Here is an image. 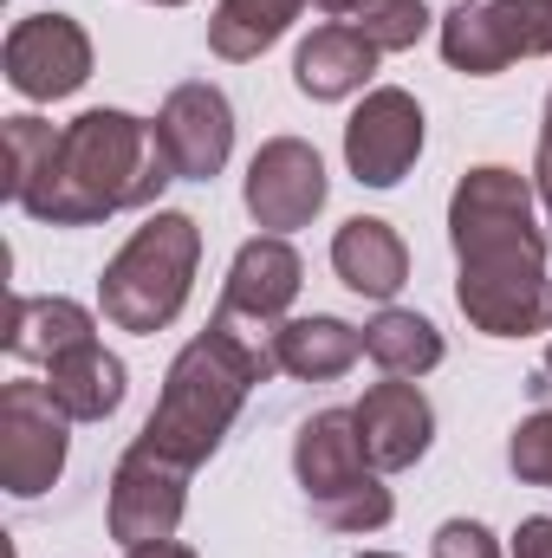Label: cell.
<instances>
[{"mask_svg": "<svg viewBox=\"0 0 552 558\" xmlns=\"http://www.w3.org/2000/svg\"><path fill=\"white\" fill-rule=\"evenodd\" d=\"M364 357V331L332 318V312H312V318H279L274 325V364L299 384H332L345 377L351 364Z\"/></svg>", "mask_w": 552, "mask_h": 558, "instance_id": "ac0fdd59", "label": "cell"}, {"mask_svg": "<svg viewBox=\"0 0 552 558\" xmlns=\"http://www.w3.org/2000/svg\"><path fill=\"white\" fill-rule=\"evenodd\" d=\"M325 195H332L325 162H319V149H312L305 137H267L261 149H254V162H248V189H241L254 228H267V234H292V228H305V221L325 208Z\"/></svg>", "mask_w": 552, "mask_h": 558, "instance_id": "8fae6325", "label": "cell"}, {"mask_svg": "<svg viewBox=\"0 0 552 558\" xmlns=\"http://www.w3.org/2000/svg\"><path fill=\"white\" fill-rule=\"evenodd\" d=\"M274 371H279L274 331H254V325L215 312L208 331H195L176 351V364L163 377V397H156V410H149V422H143V435H137V448H149V454H163V461H176V468L195 474L221 448V435L235 428L241 403Z\"/></svg>", "mask_w": 552, "mask_h": 558, "instance_id": "7a4b0ae2", "label": "cell"}, {"mask_svg": "<svg viewBox=\"0 0 552 558\" xmlns=\"http://www.w3.org/2000/svg\"><path fill=\"white\" fill-rule=\"evenodd\" d=\"M299 286H305V260L292 254V241L286 234H254L241 254H235V267L221 279V318H241V325H254V331H274L279 318H286V305L299 299Z\"/></svg>", "mask_w": 552, "mask_h": 558, "instance_id": "4fadbf2b", "label": "cell"}, {"mask_svg": "<svg viewBox=\"0 0 552 558\" xmlns=\"http://www.w3.org/2000/svg\"><path fill=\"white\" fill-rule=\"evenodd\" d=\"M98 338V318L79 305V299H33V292H13V312H7V351L20 364H52L59 351Z\"/></svg>", "mask_w": 552, "mask_h": 558, "instance_id": "d6986e66", "label": "cell"}, {"mask_svg": "<svg viewBox=\"0 0 552 558\" xmlns=\"http://www.w3.org/2000/svg\"><path fill=\"white\" fill-rule=\"evenodd\" d=\"M358 416V441H364V461L377 474H397V468H416L435 441V410L429 397L416 390L410 377H384L364 390V403L351 410Z\"/></svg>", "mask_w": 552, "mask_h": 558, "instance_id": "5bb4252c", "label": "cell"}, {"mask_svg": "<svg viewBox=\"0 0 552 558\" xmlns=\"http://www.w3.org/2000/svg\"><path fill=\"white\" fill-rule=\"evenodd\" d=\"M52 149H59V131L46 118H7V195L26 202V189L52 169Z\"/></svg>", "mask_w": 552, "mask_h": 558, "instance_id": "7402d4cb", "label": "cell"}, {"mask_svg": "<svg viewBox=\"0 0 552 558\" xmlns=\"http://www.w3.org/2000/svg\"><path fill=\"white\" fill-rule=\"evenodd\" d=\"M149 124H156V143H163L176 182H208V175H221L228 156H235V105H228V92L208 85V78L176 85Z\"/></svg>", "mask_w": 552, "mask_h": 558, "instance_id": "30bf717a", "label": "cell"}, {"mask_svg": "<svg viewBox=\"0 0 552 558\" xmlns=\"http://www.w3.org/2000/svg\"><path fill=\"white\" fill-rule=\"evenodd\" d=\"M377 46L358 33V26H312V39H299V52H292V85L312 98V105H338V98H351V92H364L371 85V72H377Z\"/></svg>", "mask_w": 552, "mask_h": 558, "instance_id": "2e32d148", "label": "cell"}, {"mask_svg": "<svg viewBox=\"0 0 552 558\" xmlns=\"http://www.w3.org/2000/svg\"><path fill=\"white\" fill-rule=\"evenodd\" d=\"M358 558H397V553H358Z\"/></svg>", "mask_w": 552, "mask_h": 558, "instance_id": "4dcf8cb0", "label": "cell"}, {"mask_svg": "<svg viewBox=\"0 0 552 558\" xmlns=\"http://www.w3.org/2000/svg\"><path fill=\"white\" fill-rule=\"evenodd\" d=\"M540 377H552V344H547V371H540Z\"/></svg>", "mask_w": 552, "mask_h": 558, "instance_id": "f546056e", "label": "cell"}, {"mask_svg": "<svg viewBox=\"0 0 552 558\" xmlns=\"http://www.w3.org/2000/svg\"><path fill=\"white\" fill-rule=\"evenodd\" d=\"M149 7H182V0H149Z\"/></svg>", "mask_w": 552, "mask_h": 558, "instance_id": "1f68e13d", "label": "cell"}, {"mask_svg": "<svg viewBox=\"0 0 552 558\" xmlns=\"http://www.w3.org/2000/svg\"><path fill=\"white\" fill-rule=\"evenodd\" d=\"M540 156L552 162V92H547V118H540Z\"/></svg>", "mask_w": 552, "mask_h": 558, "instance_id": "83f0119b", "label": "cell"}, {"mask_svg": "<svg viewBox=\"0 0 552 558\" xmlns=\"http://www.w3.org/2000/svg\"><path fill=\"white\" fill-rule=\"evenodd\" d=\"M442 331H435V318H422V312H404V305H384L371 325H364V357L384 371V377H429L435 364H442Z\"/></svg>", "mask_w": 552, "mask_h": 558, "instance_id": "ffe728a7", "label": "cell"}, {"mask_svg": "<svg viewBox=\"0 0 552 558\" xmlns=\"http://www.w3.org/2000/svg\"><path fill=\"white\" fill-rule=\"evenodd\" d=\"M292 474L305 487L312 520L332 526V533H377L397 513L384 474L364 461V441H358V416L351 410H319V416L299 422V435H292Z\"/></svg>", "mask_w": 552, "mask_h": 558, "instance_id": "5b68a950", "label": "cell"}, {"mask_svg": "<svg viewBox=\"0 0 552 558\" xmlns=\"http://www.w3.org/2000/svg\"><path fill=\"white\" fill-rule=\"evenodd\" d=\"M332 274L345 279L358 299L391 305V299L404 292V279H410V247H404V234H397L391 221L351 215V221L332 234Z\"/></svg>", "mask_w": 552, "mask_h": 558, "instance_id": "9a60e30c", "label": "cell"}, {"mask_svg": "<svg viewBox=\"0 0 552 558\" xmlns=\"http://www.w3.org/2000/svg\"><path fill=\"white\" fill-rule=\"evenodd\" d=\"M448 247H455V305L481 338H533L552 325L547 228L533 175L507 162H481L448 195Z\"/></svg>", "mask_w": 552, "mask_h": 558, "instance_id": "6da1fadb", "label": "cell"}, {"mask_svg": "<svg viewBox=\"0 0 552 558\" xmlns=\"http://www.w3.org/2000/svg\"><path fill=\"white\" fill-rule=\"evenodd\" d=\"M552 52V0H461L442 13V59L461 78H494Z\"/></svg>", "mask_w": 552, "mask_h": 558, "instance_id": "8992f818", "label": "cell"}, {"mask_svg": "<svg viewBox=\"0 0 552 558\" xmlns=\"http://www.w3.org/2000/svg\"><path fill=\"white\" fill-rule=\"evenodd\" d=\"M72 416L46 397V384L13 377L0 390V487L13 500H39L59 474H65V448H72Z\"/></svg>", "mask_w": 552, "mask_h": 558, "instance_id": "52a82bcc", "label": "cell"}, {"mask_svg": "<svg viewBox=\"0 0 552 558\" xmlns=\"http://www.w3.org/2000/svg\"><path fill=\"white\" fill-rule=\"evenodd\" d=\"M124 558H195V546H176V539H163V546H137V553Z\"/></svg>", "mask_w": 552, "mask_h": 558, "instance_id": "4316f807", "label": "cell"}, {"mask_svg": "<svg viewBox=\"0 0 552 558\" xmlns=\"http://www.w3.org/2000/svg\"><path fill=\"white\" fill-rule=\"evenodd\" d=\"M0 72L20 98L33 105H52V98H72L85 78H92V33L72 20V13H26L7 26V46H0Z\"/></svg>", "mask_w": 552, "mask_h": 558, "instance_id": "ba28073f", "label": "cell"}, {"mask_svg": "<svg viewBox=\"0 0 552 558\" xmlns=\"http://www.w3.org/2000/svg\"><path fill=\"white\" fill-rule=\"evenodd\" d=\"M514 558H552V513L520 520V533H514Z\"/></svg>", "mask_w": 552, "mask_h": 558, "instance_id": "484cf974", "label": "cell"}, {"mask_svg": "<svg viewBox=\"0 0 552 558\" xmlns=\"http://www.w3.org/2000/svg\"><path fill=\"white\" fill-rule=\"evenodd\" d=\"M422 156V105L404 85H377L364 92V105L345 124V169L364 189H397Z\"/></svg>", "mask_w": 552, "mask_h": 558, "instance_id": "7c38bea8", "label": "cell"}, {"mask_svg": "<svg viewBox=\"0 0 552 558\" xmlns=\"http://www.w3.org/2000/svg\"><path fill=\"white\" fill-rule=\"evenodd\" d=\"M435 558H501V546L481 520H442L435 526Z\"/></svg>", "mask_w": 552, "mask_h": 558, "instance_id": "d4e9b609", "label": "cell"}, {"mask_svg": "<svg viewBox=\"0 0 552 558\" xmlns=\"http://www.w3.org/2000/svg\"><path fill=\"white\" fill-rule=\"evenodd\" d=\"M507 468H514L527 487H552V410H533V416L514 428Z\"/></svg>", "mask_w": 552, "mask_h": 558, "instance_id": "cb8c5ba5", "label": "cell"}, {"mask_svg": "<svg viewBox=\"0 0 552 558\" xmlns=\"http://www.w3.org/2000/svg\"><path fill=\"white\" fill-rule=\"evenodd\" d=\"M169 182H176V169L156 143V124L98 105L59 131L52 169L26 189L20 208L46 228H92V221L124 215V208H149Z\"/></svg>", "mask_w": 552, "mask_h": 558, "instance_id": "3957f363", "label": "cell"}, {"mask_svg": "<svg viewBox=\"0 0 552 558\" xmlns=\"http://www.w3.org/2000/svg\"><path fill=\"white\" fill-rule=\"evenodd\" d=\"M46 397L65 410L72 422H105L118 416V403H124V357L118 351H105L98 338H85V344H72V351H59L52 364H46Z\"/></svg>", "mask_w": 552, "mask_h": 558, "instance_id": "e0dca14e", "label": "cell"}, {"mask_svg": "<svg viewBox=\"0 0 552 558\" xmlns=\"http://www.w3.org/2000/svg\"><path fill=\"white\" fill-rule=\"evenodd\" d=\"M195 267H202V228H195V215H182V208H156L137 234L105 260L98 312H105L118 331L149 338V331L176 325V312L189 305Z\"/></svg>", "mask_w": 552, "mask_h": 558, "instance_id": "277c9868", "label": "cell"}, {"mask_svg": "<svg viewBox=\"0 0 552 558\" xmlns=\"http://www.w3.org/2000/svg\"><path fill=\"white\" fill-rule=\"evenodd\" d=\"M312 7H319V13H358L364 0H312Z\"/></svg>", "mask_w": 552, "mask_h": 558, "instance_id": "f1b7e54d", "label": "cell"}, {"mask_svg": "<svg viewBox=\"0 0 552 558\" xmlns=\"http://www.w3.org/2000/svg\"><path fill=\"white\" fill-rule=\"evenodd\" d=\"M429 20H435L429 0H364L351 26H358L377 52H410L416 39L429 33Z\"/></svg>", "mask_w": 552, "mask_h": 558, "instance_id": "603a6c76", "label": "cell"}, {"mask_svg": "<svg viewBox=\"0 0 552 558\" xmlns=\"http://www.w3.org/2000/svg\"><path fill=\"white\" fill-rule=\"evenodd\" d=\"M299 7L305 0H215V13H208V52L235 59V65L261 59L274 39H286V26L299 20Z\"/></svg>", "mask_w": 552, "mask_h": 558, "instance_id": "44dd1931", "label": "cell"}, {"mask_svg": "<svg viewBox=\"0 0 552 558\" xmlns=\"http://www.w3.org/2000/svg\"><path fill=\"white\" fill-rule=\"evenodd\" d=\"M182 507H189V468H176V461H163V454H149V448L131 441L118 474H111V513H105L111 539L124 553L163 546V539H176Z\"/></svg>", "mask_w": 552, "mask_h": 558, "instance_id": "9c48e42d", "label": "cell"}]
</instances>
